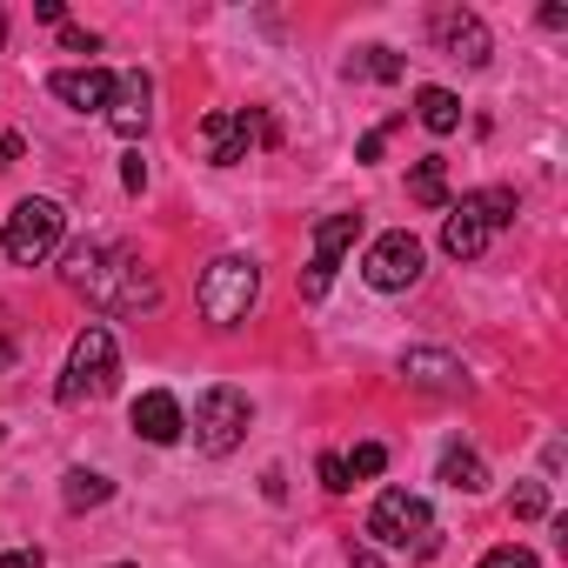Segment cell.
<instances>
[{"mask_svg": "<svg viewBox=\"0 0 568 568\" xmlns=\"http://www.w3.org/2000/svg\"><path fill=\"white\" fill-rule=\"evenodd\" d=\"M121 568H134V561H121Z\"/></svg>", "mask_w": 568, "mask_h": 568, "instance_id": "cell-31", "label": "cell"}, {"mask_svg": "<svg viewBox=\"0 0 568 568\" xmlns=\"http://www.w3.org/2000/svg\"><path fill=\"white\" fill-rule=\"evenodd\" d=\"M34 14H41L48 28H61V21H68V8H61V0H34Z\"/></svg>", "mask_w": 568, "mask_h": 568, "instance_id": "cell-29", "label": "cell"}, {"mask_svg": "<svg viewBox=\"0 0 568 568\" xmlns=\"http://www.w3.org/2000/svg\"><path fill=\"white\" fill-rule=\"evenodd\" d=\"M61 227H68L61 201H48V194H34V201H14V214L0 221V254H8L14 267H41V261L61 247Z\"/></svg>", "mask_w": 568, "mask_h": 568, "instance_id": "cell-6", "label": "cell"}, {"mask_svg": "<svg viewBox=\"0 0 568 568\" xmlns=\"http://www.w3.org/2000/svg\"><path fill=\"white\" fill-rule=\"evenodd\" d=\"M247 415H254V408H247L241 388H227V382L207 388V395L194 402V422H187V428H194V448H201V455H234L241 435H247Z\"/></svg>", "mask_w": 568, "mask_h": 568, "instance_id": "cell-7", "label": "cell"}, {"mask_svg": "<svg viewBox=\"0 0 568 568\" xmlns=\"http://www.w3.org/2000/svg\"><path fill=\"white\" fill-rule=\"evenodd\" d=\"M181 428H187V415H181V402H174L168 388H148V395L134 402V435H141V442L168 448V442H181Z\"/></svg>", "mask_w": 568, "mask_h": 568, "instance_id": "cell-14", "label": "cell"}, {"mask_svg": "<svg viewBox=\"0 0 568 568\" xmlns=\"http://www.w3.org/2000/svg\"><path fill=\"white\" fill-rule=\"evenodd\" d=\"M408 194H415L422 207H448V161H442V154L415 161V174H408Z\"/></svg>", "mask_w": 568, "mask_h": 568, "instance_id": "cell-17", "label": "cell"}, {"mask_svg": "<svg viewBox=\"0 0 568 568\" xmlns=\"http://www.w3.org/2000/svg\"><path fill=\"white\" fill-rule=\"evenodd\" d=\"M475 568H535V555H528V548H495V555H481Z\"/></svg>", "mask_w": 568, "mask_h": 568, "instance_id": "cell-24", "label": "cell"}, {"mask_svg": "<svg viewBox=\"0 0 568 568\" xmlns=\"http://www.w3.org/2000/svg\"><path fill=\"white\" fill-rule=\"evenodd\" d=\"M362 274H368V288H382V295H402V288H415V281H422V241H415L408 227L382 234V241L368 247Z\"/></svg>", "mask_w": 568, "mask_h": 568, "instance_id": "cell-8", "label": "cell"}, {"mask_svg": "<svg viewBox=\"0 0 568 568\" xmlns=\"http://www.w3.org/2000/svg\"><path fill=\"white\" fill-rule=\"evenodd\" d=\"M48 94L68 101L74 114H108V101H114V74H108V68H61V74L48 81Z\"/></svg>", "mask_w": 568, "mask_h": 568, "instance_id": "cell-11", "label": "cell"}, {"mask_svg": "<svg viewBox=\"0 0 568 568\" xmlns=\"http://www.w3.org/2000/svg\"><path fill=\"white\" fill-rule=\"evenodd\" d=\"M108 495H114V481L94 475V468H68V481H61V501H68L74 515H81V508H101Z\"/></svg>", "mask_w": 568, "mask_h": 568, "instance_id": "cell-19", "label": "cell"}, {"mask_svg": "<svg viewBox=\"0 0 568 568\" xmlns=\"http://www.w3.org/2000/svg\"><path fill=\"white\" fill-rule=\"evenodd\" d=\"M121 181H128V194H141V187H148V161H141V154H128V168H121Z\"/></svg>", "mask_w": 568, "mask_h": 568, "instance_id": "cell-27", "label": "cell"}, {"mask_svg": "<svg viewBox=\"0 0 568 568\" xmlns=\"http://www.w3.org/2000/svg\"><path fill=\"white\" fill-rule=\"evenodd\" d=\"M322 488H328V495H348V488H355L348 468H342V455H322Z\"/></svg>", "mask_w": 568, "mask_h": 568, "instance_id": "cell-23", "label": "cell"}, {"mask_svg": "<svg viewBox=\"0 0 568 568\" xmlns=\"http://www.w3.org/2000/svg\"><path fill=\"white\" fill-rule=\"evenodd\" d=\"M114 375H121V348L101 322H88L68 348V375H61V402L81 408V402H108L114 395Z\"/></svg>", "mask_w": 568, "mask_h": 568, "instance_id": "cell-5", "label": "cell"}, {"mask_svg": "<svg viewBox=\"0 0 568 568\" xmlns=\"http://www.w3.org/2000/svg\"><path fill=\"white\" fill-rule=\"evenodd\" d=\"M415 121H422L428 134H455V128H462V101H455L448 88H422V94H415Z\"/></svg>", "mask_w": 568, "mask_h": 568, "instance_id": "cell-16", "label": "cell"}, {"mask_svg": "<svg viewBox=\"0 0 568 568\" xmlns=\"http://www.w3.org/2000/svg\"><path fill=\"white\" fill-rule=\"evenodd\" d=\"M348 568H388V561L375 555V541H348Z\"/></svg>", "mask_w": 568, "mask_h": 568, "instance_id": "cell-26", "label": "cell"}, {"mask_svg": "<svg viewBox=\"0 0 568 568\" xmlns=\"http://www.w3.org/2000/svg\"><path fill=\"white\" fill-rule=\"evenodd\" d=\"M348 74H368V81H402V54L395 48H362L348 61Z\"/></svg>", "mask_w": 568, "mask_h": 568, "instance_id": "cell-20", "label": "cell"}, {"mask_svg": "<svg viewBox=\"0 0 568 568\" xmlns=\"http://www.w3.org/2000/svg\"><path fill=\"white\" fill-rule=\"evenodd\" d=\"M508 508H515L521 521H541V515H548V488H541V481H515V495H508Z\"/></svg>", "mask_w": 568, "mask_h": 568, "instance_id": "cell-22", "label": "cell"}, {"mask_svg": "<svg viewBox=\"0 0 568 568\" xmlns=\"http://www.w3.org/2000/svg\"><path fill=\"white\" fill-rule=\"evenodd\" d=\"M0 41H8V14H0Z\"/></svg>", "mask_w": 568, "mask_h": 568, "instance_id": "cell-30", "label": "cell"}, {"mask_svg": "<svg viewBox=\"0 0 568 568\" xmlns=\"http://www.w3.org/2000/svg\"><path fill=\"white\" fill-rule=\"evenodd\" d=\"M428 34H435V48H442L448 61H462V68H488V54H495L481 14H468V8H435V14H428Z\"/></svg>", "mask_w": 568, "mask_h": 568, "instance_id": "cell-10", "label": "cell"}, {"mask_svg": "<svg viewBox=\"0 0 568 568\" xmlns=\"http://www.w3.org/2000/svg\"><path fill=\"white\" fill-rule=\"evenodd\" d=\"M442 481L462 488V495H481V488H488V468H481L475 448H448V455H442Z\"/></svg>", "mask_w": 568, "mask_h": 568, "instance_id": "cell-18", "label": "cell"}, {"mask_svg": "<svg viewBox=\"0 0 568 568\" xmlns=\"http://www.w3.org/2000/svg\"><path fill=\"white\" fill-rule=\"evenodd\" d=\"M402 375H408V388H428V395H462L468 388V368L455 355H442V348H408Z\"/></svg>", "mask_w": 568, "mask_h": 568, "instance_id": "cell-13", "label": "cell"}, {"mask_svg": "<svg viewBox=\"0 0 568 568\" xmlns=\"http://www.w3.org/2000/svg\"><path fill=\"white\" fill-rule=\"evenodd\" d=\"M148 121H154V81L134 68V74H121V81H114V101H108V128H114L121 141H134Z\"/></svg>", "mask_w": 568, "mask_h": 568, "instance_id": "cell-12", "label": "cell"}, {"mask_svg": "<svg viewBox=\"0 0 568 568\" xmlns=\"http://www.w3.org/2000/svg\"><path fill=\"white\" fill-rule=\"evenodd\" d=\"M355 234H362V214H328V221L315 227V261H322V267H342V254L355 247Z\"/></svg>", "mask_w": 568, "mask_h": 568, "instance_id": "cell-15", "label": "cell"}, {"mask_svg": "<svg viewBox=\"0 0 568 568\" xmlns=\"http://www.w3.org/2000/svg\"><path fill=\"white\" fill-rule=\"evenodd\" d=\"M501 227H515V187H481V194H462V201L448 207L442 247H448L455 261H475V254H488V241H495Z\"/></svg>", "mask_w": 568, "mask_h": 568, "instance_id": "cell-3", "label": "cell"}, {"mask_svg": "<svg viewBox=\"0 0 568 568\" xmlns=\"http://www.w3.org/2000/svg\"><path fill=\"white\" fill-rule=\"evenodd\" d=\"M61 274H68V288L88 295L94 308H114V315H154L161 308L154 274L134 254H121V247H74Z\"/></svg>", "mask_w": 568, "mask_h": 568, "instance_id": "cell-1", "label": "cell"}, {"mask_svg": "<svg viewBox=\"0 0 568 568\" xmlns=\"http://www.w3.org/2000/svg\"><path fill=\"white\" fill-rule=\"evenodd\" d=\"M254 295H261V267L247 254H214L207 274H201V288H194V302H201V315L214 328H241L247 308H254Z\"/></svg>", "mask_w": 568, "mask_h": 568, "instance_id": "cell-4", "label": "cell"}, {"mask_svg": "<svg viewBox=\"0 0 568 568\" xmlns=\"http://www.w3.org/2000/svg\"><path fill=\"white\" fill-rule=\"evenodd\" d=\"M362 541H382V548H402V555L428 561V555L442 548V521L428 515L422 495H408V488H382L375 508H368V535H362Z\"/></svg>", "mask_w": 568, "mask_h": 568, "instance_id": "cell-2", "label": "cell"}, {"mask_svg": "<svg viewBox=\"0 0 568 568\" xmlns=\"http://www.w3.org/2000/svg\"><path fill=\"white\" fill-rule=\"evenodd\" d=\"M61 41H68V54H94V48H101L88 28H68V21H61Z\"/></svg>", "mask_w": 568, "mask_h": 568, "instance_id": "cell-25", "label": "cell"}, {"mask_svg": "<svg viewBox=\"0 0 568 568\" xmlns=\"http://www.w3.org/2000/svg\"><path fill=\"white\" fill-rule=\"evenodd\" d=\"M254 134H261V141H274V121H261V114H234V108H214V114H201V148H207V161H214V168H234V161H247Z\"/></svg>", "mask_w": 568, "mask_h": 568, "instance_id": "cell-9", "label": "cell"}, {"mask_svg": "<svg viewBox=\"0 0 568 568\" xmlns=\"http://www.w3.org/2000/svg\"><path fill=\"white\" fill-rule=\"evenodd\" d=\"M342 468H348V481H355V475L368 481V475H382V468H388V448H382V442H362L355 455H342Z\"/></svg>", "mask_w": 568, "mask_h": 568, "instance_id": "cell-21", "label": "cell"}, {"mask_svg": "<svg viewBox=\"0 0 568 568\" xmlns=\"http://www.w3.org/2000/svg\"><path fill=\"white\" fill-rule=\"evenodd\" d=\"M0 568H48L34 548H8V555H0Z\"/></svg>", "mask_w": 568, "mask_h": 568, "instance_id": "cell-28", "label": "cell"}]
</instances>
